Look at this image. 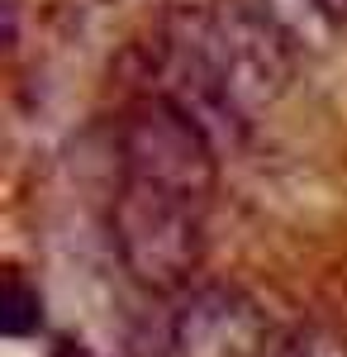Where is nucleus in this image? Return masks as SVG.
<instances>
[{
    "mask_svg": "<svg viewBox=\"0 0 347 357\" xmlns=\"http://www.w3.org/2000/svg\"><path fill=\"white\" fill-rule=\"evenodd\" d=\"M276 357H347V333L328 329V324H295L281 338Z\"/></svg>",
    "mask_w": 347,
    "mask_h": 357,
    "instance_id": "6",
    "label": "nucleus"
},
{
    "mask_svg": "<svg viewBox=\"0 0 347 357\" xmlns=\"http://www.w3.org/2000/svg\"><path fill=\"white\" fill-rule=\"evenodd\" d=\"M323 15H333V20H347V0H319Z\"/></svg>",
    "mask_w": 347,
    "mask_h": 357,
    "instance_id": "7",
    "label": "nucleus"
},
{
    "mask_svg": "<svg viewBox=\"0 0 347 357\" xmlns=\"http://www.w3.org/2000/svg\"><path fill=\"white\" fill-rule=\"evenodd\" d=\"M114 243L143 286L181 291L205 257V205L162 186L124 181L114 195Z\"/></svg>",
    "mask_w": 347,
    "mask_h": 357,
    "instance_id": "2",
    "label": "nucleus"
},
{
    "mask_svg": "<svg viewBox=\"0 0 347 357\" xmlns=\"http://www.w3.org/2000/svg\"><path fill=\"white\" fill-rule=\"evenodd\" d=\"M43 324V301H38V291L29 286L20 272L5 276V291H0V333H10V338H24Z\"/></svg>",
    "mask_w": 347,
    "mask_h": 357,
    "instance_id": "5",
    "label": "nucleus"
},
{
    "mask_svg": "<svg viewBox=\"0 0 347 357\" xmlns=\"http://www.w3.org/2000/svg\"><path fill=\"white\" fill-rule=\"evenodd\" d=\"M295 38L262 5H181L153 43V96H167L214 138L242 129L291 86Z\"/></svg>",
    "mask_w": 347,
    "mask_h": 357,
    "instance_id": "1",
    "label": "nucleus"
},
{
    "mask_svg": "<svg viewBox=\"0 0 347 357\" xmlns=\"http://www.w3.org/2000/svg\"><path fill=\"white\" fill-rule=\"evenodd\" d=\"M276 324L267 310L238 286H195L176 319H171V348L176 357H276L281 353Z\"/></svg>",
    "mask_w": 347,
    "mask_h": 357,
    "instance_id": "4",
    "label": "nucleus"
},
{
    "mask_svg": "<svg viewBox=\"0 0 347 357\" xmlns=\"http://www.w3.org/2000/svg\"><path fill=\"white\" fill-rule=\"evenodd\" d=\"M119 167L124 181L162 186L171 195H186L210 205L214 195V138L167 96H138L119 124Z\"/></svg>",
    "mask_w": 347,
    "mask_h": 357,
    "instance_id": "3",
    "label": "nucleus"
}]
</instances>
